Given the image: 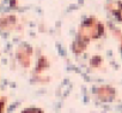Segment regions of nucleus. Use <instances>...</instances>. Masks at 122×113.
<instances>
[{"instance_id":"1","label":"nucleus","mask_w":122,"mask_h":113,"mask_svg":"<svg viewBox=\"0 0 122 113\" xmlns=\"http://www.w3.org/2000/svg\"><path fill=\"white\" fill-rule=\"evenodd\" d=\"M103 33H104L103 24L99 21H97L95 17H90V18L85 19L83 22V24L80 25L77 37H79L86 42H90L91 40H95V39H98L99 36H102Z\"/></svg>"},{"instance_id":"2","label":"nucleus","mask_w":122,"mask_h":113,"mask_svg":"<svg viewBox=\"0 0 122 113\" xmlns=\"http://www.w3.org/2000/svg\"><path fill=\"white\" fill-rule=\"evenodd\" d=\"M96 95H97V97L101 101H103V102H110V101H112L115 99L116 91H115L114 88H111L109 85H103V87L97 88Z\"/></svg>"},{"instance_id":"3","label":"nucleus","mask_w":122,"mask_h":113,"mask_svg":"<svg viewBox=\"0 0 122 113\" xmlns=\"http://www.w3.org/2000/svg\"><path fill=\"white\" fill-rule=\"evenodd\" d=\"M31 54H32L31 47H29V46L24 45L17 49V58L24 68H29V65L31 63Z\"/></svg>"},{"instance_id":"4","label":"nucleus","mask_w":122,"mask_h":113,"mask_svg":"<svg viewBox=\"0 0 122 113\" xmlns=\"http://www.w3.org/2000/svg\"><path fill=\"white\" fill-rule=\"evenodd\" d=\"M16 22V18L12 16V17H1L0 18V28L3 29H6V28H11L13 27Z\"/></svg>"},{"instance_id":"5","label":"nucleus","mask_w":122,"mask_h":113,"mask_svg":"<svg viewBox=\"0 0 122 113\" xmlns=\"http://www.w3.org/2000/svg\"><path fill=\"white\" fill-rule=\"evenodd\" d=\"M49 66V64H48V62H47V59L44 58V56H42V58L38 60V66H37V72H42V71H44Z\"/></svg>"},{"instance_id":"6","label":"nucleus","mask_w":122,"mask_h":113,"mask_svg":"<svg viewBox=\"0 0 122 113\" xmlns=\"http://www.w3.org/2000/svg\"><path fill=\"white\" fill-rule=\"evenodd\" d=\"M20 113H43V111L38 107H30V108H25Z\"/></svg>"},{"instance_id":"7","label":"nucleus","mask_w":122,"mask_h":113,"mask_svg":"<svg viewBox=\"0 0 122 113\" xmlns=\"http://www.w3.org/2000/svg\"><path fill=\"white\" fill-rule=\"evenodd\" d=\"M5 103H6V99L5 97H0V113H4V111H5Z\"/></svg>"},{"instance_id":"8","label":"nucleus","mask_w":122,"mask_h":113,"mask_svg":"<svg viewBox=\"0 0 122 113\" xmlns=\"http://www.w3.org/2000/svg\"><path fill=\"white\" fill-rule=\"evenodd\" d=\"M101 63H102L101 58H97V56H95V58L91 60V65H92V66H98Z\"/></svg>"},{"instance_id":"9","label":"nucleus","mask_w":122,"mask_h":113,"mask_svg":"<svg viewBox=\"0 0 122 113\" xmlns=\"http://www.w3.org/2000/svg\"><path fill=\"white\" fill-rule=\"evenodd\" d=\"M115 16H117V18L120 21H122V4L120 5V7L117 9V11L115 12Z\"/></svg>"}]
</instances>
